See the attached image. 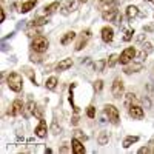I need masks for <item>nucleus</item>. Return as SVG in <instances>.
I'll return each instance as SVG.
<instances>
[{"instance_id":"1","label":"nucleus","mask_w":154,"mask_h":154,"mask_svg":"<svg viewBox=\"0 0 154 154\" xmlns=\"http://www.w3.org/2000/svg\"><path fill=\"white\" fill-rule=\"evenodd\" d=\"M6 85H8V88L11 89V91L20 93L22 88H23V79H22V75H20L19 72L11 71V72L6 75Z\"/></svg>"},{"instance_id":"2","label":"nucleus","mask_w":154,"mask_h":154,"mask_svg":"<svg viewBox=\"0 0 154 154\" xmlns=\"http://www.w3.org/2000/svg\"><path fill=\"white\" fill-rule=\"evenodd\" d=\"M49 46V40L45 37V35H35L32 40H31V49L34 51V53H38V54H42L45 53V51L48 49Z\"/></svg>"},{"instance_id":"3","label":"nucleus","mask_w":154,"mask_h":154,"mask_svg":"<svg viewBox=\"0 0 154 154\" xmlns=\"http://www.w3.org/2000/svg\"><path fill=\"white\" fill-rule=\"evenodd\" d=\"M103 111H105V114L108 116V120H109L112 125H119V122H120V112H119V109L116 108L112 103H106V105L103 106Z\"/></svg>"},{"instance_id":"4","label":"nucleus","mask_w":154,"mask_h":154,"mask_svg":"<svg viewBox=\"0 0 154 154\" xmlns=\"http://www.w3.org/2000/svg\"><path fill=\"white\" fill-rule=\"evenodd\" d=\"M29 114H31V116H34V117H37L38 120L43 119V109H42L40 106H38L32 99H29L28 105H26V112H25L23 117H29Z\"/></svg>"},{"instance_id":"5","label":"nucleus","mask_w":154,"mask_h":154,"mask_svg":"<svg viewBox=\"0 0 154 154\" xmlns=\"http://www.w3.org/2000/svg\"><path fill=\"white\" fill-rule=\"evenodd\" d=\"M136 53H137V51H136L134 46L125 48L120 53V56H119V63H120V65H128V63H131L134 60V57H136Z\"/></svg>"},{"instance_id":"6","label":"nucleus","mask_w":154,"mask_h":154,"mask_svg":"<svg viewBox=\"0 0 154 154\" xmlns=\"http://www.w3.org/2000/svg\"><path fill=\"white\" fill-rule=\"evenodd\" d=\"M25 112H26V105H25L20 99H16V100L11 103L9 109H8V114L12 116V117H16V116H20V114L25 116Z\"/></svg>"},{"instance_id":"7","label":"nucleus","mask_w":154,"mask_h":154,"mask_svg":"<svg viewBox=\"0 0 154 154\" xmlns=\"http://www.w3.org/2000/svg\"><path fill=\"white\" fill-rule=\"evenodd\" d=\"M111 94H112L114 99H120L125 94V83H123L122 79H119V77H116L112 85H111Z\"/></svg>"},{"instance_id":"8","label":"nucleus","mask_w":154,"mask_h":154,"mask_svg":"<svg viewBox=\"0 0 154 154\" xmlns=\"http://www.w3.org/2000/svg\"><path fill=\"white\" fill-rule=\"evenodd\" d=\"M91 35H93V34H91V29H83V31L80 32V37H79V40H77L74 49H75V51H82V49L86 46L88 40L91 38Z\"/></svg>"},{"instance_id":"9","label":"nucleus","mask_w":154,"mask_h":154,"mask_svg":"<svg viewBox=\"0 0 154 154\" xmlns=\"http://www.w3.org/2000/svg\"><path fill=\"white\" fill-rule=\"evenodd\" d=\"M79 3H80L79 0H65V3H63L60 12L63 16H68V14H71L72 11H75L77 8H79Z\"/></svg>"},{"instance_id":"10","label":"nucleus","mask_w":154,"mask_h":154,"mask_svg":"<svg viewBox=\"0 0 154 154\" xmlns=\"http://www.w3.org/2000/svg\"><path fill=\"white\" fill-rule=\"evenodd\" d=\"M128 114H130V117L133 119H137V120H142L145 117V111L142 106H139V105H133L128 108Z\"/></svg>"},{"instance_id":"11","label":"nucleus","mask_w":154,"mask_h":154,"mask_svg":"<svg viewBox=\"0 0 154 154\" xmlns=\"http://www.w3.org/2000/svg\"><path fill=\"white\" fill-rule=\"evenodd\" d=\"M142 69H143V63L142 62H131V63H128V65H125L123 72L126 75H130L133 72H139V71H142Z\"/></svg>"},{"instance_id":"12","label":"nucleus","mask_w":154,"mask_h":154,"mask_svg":"<svg viewBox=\"0 0 154 154\" xmlns=\"http://www.w3.org/2000/svg\"><path fill=\"white\" fill-rule=\"evenodd\" d=\"M34 134L38 137V139H45L48 136V126H46V122L43 119H40L38 125L34 128Z\"/></svg>"},{"instance_id":"13","label":"nucleus","mask_w":154,"mask_h":154,"mask_svg":"<svg viewBox=\"0 0 154 154\" xmlns=\"http://www.w3.org/2000/svg\"><path fill=\"white\" fill-rule=\"evenodd\" d=\"M100 37L105 43H111L112 38H114V29L111 26H103L100 29Z\"/></svg>"},{"instance_id":"14","label":"nucleus","mask_w":154,"mask_h":154,"mask_svg":"<svg viewBox=\"0 0 154 154\" xmlns=\"http://www.w3.org/2000/svg\"><path fill=\"white\" fill-rule=\"evenodd\" d=\"M71 149L74 154H85V151H86L83 142L79 140L77 137H72V140H71Z\"/></svg>"},{"instance_id":"15","label":"nucleus","mask_w":154,"mask_h":154,"mask_svg":"<svg viewBox=\"0 0 154 154\" xmlns=\"http://www.w3.org/2000/svg\"><path fill=\"white\" fill-rule=\"evenodd\" d=\"M117 14H119L117 8H111V9H106V11H102V19L105 22H114Z\"/></svg>"},{"instance_id":"16","label":"nucleus","mask_w":154,"mask_h":154,"mask_svg":"<svg viewBox=\"0 0 154 154\" xmlns=\"http://www.w3.org/2000/svg\"><path fill=\"white\" fill-rule=\"evenodd\" d=\"M97 6L102 11H106L111 8H117V0H97Z\"/></svg>"},{"instance_id":"17","label":"nucleus","mask_w":154,"mask_h":154,"mask_svg":"<svg viewBox=\"0 0 154 154\" xmlns=\"http://www.w3.org/2000/svg\"><path fill=\"white\" fill-rule=\"evenodd\" d=\"M38 0H26V2H22L20 3V12L22 14H26V12H29L31 9H34V6L37 5Z\"/></svg>"},{"instance_id":"18","label":"nucleus","mask_w":154,"mask_h":154,"mask_svg":"<svg viewBox=\"0 0 154 154\" xmlns=\"http://www.w3.org/2000/svg\"><path fill=\"white\" fill-rule=\"evenodd\" d=\"M72 65H74V62H72L71 57H69V59H63V60H60L57 65H56V71H66V69H69Z\"/></svg>"},{"instance_id":"19","label":"nucleus","mask_w":154,"mask_h":154,"mask_svg":"<svg viewBox=\"0 0 154 154\" xmlns=\"http://www.w3.org/2000/svg\"><path fill=\"white\" fill-rule=\"evenodd\" d=\"M75 86H77V83H71V86H69V97H68V100H69V103H71V108H72L74 114H79V112H80V108L74 103V89H75Z\"/></svg>"},{"instance_id":"20","label":"nucleus","mask_w":154,"mask_h":154,"mask_svg":"<svg viewBox=\"0 0 154 154\" xmlns=\"http://www.w3.org/2000/svg\"><path fill=\"white\" fill-rule=\"evenodd\" d=\"M75 32L74 31H68V32H65V34H63L62 35V38H60V45H63V46H65V45H69L72 40H74V38H75Z\"/></svg>"},{"instance_id":"21","label":"nucleus","mask_w":154,"mask_h":154,"mask_svg":"<svg viewBox=\"0 0 154 154\" xmlns=\"http://www.w3.org/2000/svg\"><path fill=\"white\" fill-rule=\"evenodd\" d=\"M106 66H108V63H106L105 59H99V60H96V62L93 63V68H94L96 72H103Z\"/></svg>"},{"instance_id":"22","label":"nucleus","mask_w":154,"mask_h":154,"mask_svg":"<svg viewBox=\"0 0 154 154\" xmlns=\"http://www.w3.org/2000/svg\"><path fill=\"white\" fill-rule=\"evenodd\" d=\"M49 22V16H42V17H35L34 20H31V26L37 28V26H43V25H46Z\"/></svg>"},{"instance_id":"23","label":"nucleus","mask_w":154,"mask_h":154,"mask_svg":"<svg viewBox=\"0 0 154 154\" xmlns=\"http://www.w3.org/2000/svg\"><path fill=\"white\" fill-rule=\"evenodd\" d=\"M139 142V136H126L125 139H123V142H122V146L125 148V149H128L131 145H134V143H137Z\"/></svg>"},{"instance_id":"24","label":"nucleus","mask_w":154,"mask_h":154,"mask_svg":"<svg viewBox=\"0 0 154 154\" xmlns=\"http://www.w3.org/2000/svg\"><path fill=\"white\" fill-rule=\"evenodd\" d=\"M59 8H60V3H59V2L48 3L46 6H43V14H46V16H51V14H53V12H56Z\"/></svg>"},{"instance_id":"25","label":"nucleus","mask_w":154,"mask_h":154,"mask_svg":"<svg viewBox=\"0 0 154 154\" xmlns=\"http://www.w3.org/2000/svg\"><path fill=\"white\" fill-rule=\"evenodd\" d=\"M133 105H137V97L134 93H126L125 94V106L126 108H130Z\"/></svg>"},{"instance_id":"26","label":"nucleus","mask_w":154,"mask_h":154,"mask_svg":"<svg viewBox=\"0 0 154 154\" xmlns=\"http://www.w3.org/2000/svg\"><path fill=\"white\" fill-rule=\"evenodd\" d=\"M22 71H23V74L28 77V79L32 82V85H37V80H35V72H34V69L32 68H29V66H22Z\"/></svg>"},{"instance_id":"27","label":"nucleus","mask_w":154,"mask_h":154,"mask_svg":"<svg viewBox=\"0 0 154 154\" xmlns=\"http://www.w3.org/2000/svg\"><path fill=\"white\" fill-rule=\"evenodd\" d=\"M137 16H139V8H137L136 5L126 6V17H128V19L133 20V19H136Z\"/></svg>"},{"instance_id":"28","label":"nucleus","mask_w":154,"mask_h":154,"mask_svg":"<svg viewBox=\"0 0 154 154\" xmlns=\"http://www.w3.org/2000/svg\"><path fill=\"white\" fill-rule=\"evenodd\" d=\"M108 140H109L108 131H100V133H99V136H97V143H99V145H102V146L106 145Z\"/></svg>"},{"instance_id":"29","label":"nucleus","mask_w":154,"mask_h":154,"mask_svg":"<svg viewBox=\"0 0 154 154\" xmlns=\"http://www.w3.org/2000/svg\"><path fill=\"white\" fill-rule=\"evenodd\" d=\"M46 89H49V91H54L56 86H57V77H49V79H46V83H45Z\"/></svg>"},{"instance_id":"30","label":"nucleus","mask_w":154,"mask_h":154,"mask_svg":"<svg viewBox=\"0 0 154 154\" xmlns=\"http://www.w3.org/2000/svg\"><path fill=\"white\" fill-rule=\"evenodd\" d=\"M106 63H108V68H114V66L119 63V56H117V54H111V56L108 57Z\"/></svg>"},{"instance_id":"31","label":"nucleus","mask_w":154,"mask_h":154,"mask_svg":"<svg viewBox=\"0 0 154 154\" xmlns=\"http://www.w3.org/2000/svg\"><path fill=\"white\" fill-rule=\"evenodd\" d=\"M139 154H154V146H151V143L149 145H146V146H142V148H139V151H137Z\"/></svg>"},{"instance_id":"32","label":"nucleus","mask_w":154,"mask_h":154,"mask_svg":"<svg viewBox=\"0 0 154 154\" xmlns=\"http://www.w3.org/2000/svg\"><path fill=\"white\" fill-rule=\"evenodd\" d=\"M134 34H136V31H134V29H126V31H125V35H123L122 40H123V42H130V40H133Z\"/></svg>"},{"instance_id":"33","label":"nucleus","mask_w":154,"mask_h":154,"mask_svg":"<svg viewBox=\"0 0 154 154\" xmlns=\"http://www.w3.org/2000/svg\"><path fill=\"white\" fill-rule=\"evenodd\" d=\"M146 57H148V54L142 49L140 53H136V57H134V59H136V62H142V63H143V60H145Z\"/></svg>"},{"instance_id":"34","label":"nucleus","mask_w":154,"mask_h":154,"mask_svg":"<svg viewBox=\"0 0 154 154\" xmlns=\"http://www.w3.org/2000/svg\"><path fill=\"white\" fill-rule=\"evenodd\" d=\"M102 89H103V80L97 79V80L94 82V91H96V93H102Z\"/></svg>"},{"instance_id":"35","label":"nucleus","mask_w":154,"mask_h":154,"mask_svg":"<svg viewBox=\"0 0 154 154\" xmlns=\"http://www.w3.org/2000/svg\"><path fill=\"white\" fill-rule=\"evenodd\" d=\"M142 49L145 51L146 54H151L154 48H152V43H149V42H143V43H142Z\"/></svg>"},{"instance_id":"36","label":"nucleus","mask_w":154,"mask_h":154,"mask_svg":"<svg viewBox=\"0 0 154 154\" xmlns=\"http://www.w3.org/2000/svg\"><path fill=\"white\" fill-rule=\"evenodd\" d=\"M86 116L89 119H94L96 117V108L93 106V105H89L88 108H86Z\"/></svg>"},{"instance_id":"37","label":"nucleus","mask_w":154,"mask_h":154,"mask_svg":"<svg viewBox=\"0 0 154 154\" xmlns=\"http://www.w3.org/2000/svg\"><path fill=\"white\" fill-rule=\"evenodd\" d=\"M74 137H77L79 140H82V142H85V140L88 139V137L83 134V131H80V130H75V131H74Z\"/></svg>"},{"instance_id":"38","label":"nucleus","mask_w":154,"mask_h":154,"mask_svg":"<svg viewBox=\"0 0 154 154\" xmlns=\"http://www.w3.org/2000/svg\"><path fill=\"white\" fill-rule=\"evenodd\" d=\"M6 19V14H5V9L3 8H0V23H3Z\"/></svg>"},{"instance_id":"39","label":"nucleus","mask_w":154,"mask_h":154,"mask_svg":"<svg viewBox=\"0 0 154 154\" xmlns=\"http://www.w3.org/2000/svg\"><path fill=\"white\" fill-rule=\"evenodd\" d=\"M71 125H79V114H74V117L71 119Z\"/></svg>"},{"instance_id":"40","label":"nucleus","mask_w":154,"mask_h":154,"mask_svg":"<svg viewBox=\"0 0 154 154\" xmlns=\"http://www.w3.org/2000/svg\"><path fill=\"white\" fill-rule=\"evenodd\" d=\"M114 23H116V25H119V26H120V25H122V14H120V12H119V14H117V17H116Z\"/></svg>"},{"instance_id":"41","label":"nucleus","mask_w":154,"mask_h":154,"mask_svg":"<svg viewBox=\"0 0 154 154\" xmlns=\"http://www.w3.org/2000/svg\"><path fill=\"white\" fill-rule=\"evenodd\" d=\"M60 152H68L69 149H68V146H66V143H63L62 146H60V149H59Z\"/></svg>"},{"instance_id":"42","label":"nucleus","mask_w":154,"mask_h":154,"mask_svg":"<svg viewBox=\"0 0 154 154\" xmlns=\"http://www.w3.org/2000/svg\"><path fill=\"white\" fill-rule=\"evenodd\" d=\"M143 31L148 32V31H154V25H148V26H143Z\"/></svg>"},{"instance_id":"43","label":"nucleus","mask_w":154,"mask_h":154,"mask_svg":"<svg viewBox=\"0 0 154 154\" xmlns=\"http://www.w3.org/2000/svg\"><path fill=\"white\" fill-rule=\"evenodd\" d=\"M31 60H32V62H42V57H38V56H34V54H31Z\"/></svg>"},{"instance_id":"44","label":"nucleus","mask_w":154,"mask_h":154,"mask_svg":"<svg viewBox=\"0 0 154 154\" xmlns=\"http://www.w3.org/2000/svg\"><path fill=\"white\" fill-rule=\"evenodd\" d=\"M145 37H146V34H140V35H137V42L142 43V42L145 40Z\"/></svg>"},{"instance_id":"45","label":"nucleus","mask_w":154,"mask_h":154,"mask_svg":"<svg viewBox=\"0 0 154 154\" xmlns=\"http://www.w3.org/2000/svg\"><path fill=\"white\" fill-rule=\"evenodd\" d=\"M143 103H145V106H146V108H149V106H151V102H149V99H146V97L143 99Z\"/></svg>"},{"instance_id":"46","label":"nucleus","mask_w":154,"mask_h":154,"mask_svg":"<svg viewBox=\"0 0 154 154\" xmlns=\"http://www.w3.org/2000/svg\"><path fill=\"white\" fill-rule=\"evenodd\" d=\"M45 152H48V154H51V152H53V149H51V148H45Z\"/></svg>"},{"instance_id":"47","label":"nucleus","mask_w":154,"mask_h":154,"mask_svg":"<svg viewBox=\"0 0 154 154\" xmlns=\"http://www.w3.org/2000/svg\"><path fill=\"white\" fill-rule=\"evenodd\" d=\"M79 2H80V3H86V2H88V0H79Z\"/></svg>"},{"instance_id":"48","label":"nucleus","mask_w":154,"mask_h":154,"mask_svg":"<svg viewBox=\"0 0 154 154\" xmlns=\"http://www.w3.org/2000/svg\"><path fill=\"white\" fill-rule=\"evenodd\" d=\"M149 2H151V3H154V0H149Z\"/></svg>"},{"instance_id":"49","label":"nucleus","mask_w":154,"mask_h":154,"mask_svg":"<svg viewBox=\"0 0 154 154\" xmlns=\"http://www.w3.org/2000/svg\"><path fill=\"white\" fill-rule=\"evenodd\" d=\"M152 142H154V139H152Z\"/></svg>"},{"instance_id":"50","label":"nucleus","mask_w":154,"mask_h":154,"mask_svg":"<svg viewBox=\"0 0 154 154\" xmlns=\"http://www.w3.org/2000/svg\"><path fill=\"white\" fill-rule=\"evenodd\" d=\"M152 17H154V16H152Z\"/></svg>"}]
</instances>
